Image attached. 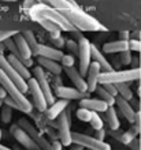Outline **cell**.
Masks as SVG:
<instances>
[{"label":"cell","mask_w":141,"mask_h":150,"mask_svg":"<svg viewBox=\"0 0 141 150\" xmlns=\"http://www.w3.org/2000/svg\"><path fill=\"white\" fill-rule=\"evenodd\" d=\"M29 16H30L33 21H37V19L51 21V22H54V23L58 25L63 32L78 33V29L75 28L74 25L71 23L70 21L67 19L62 12H59L58 10L49 7V6H47V4H41V3L34 4V6L29 10Z\"/></svg>","instance_id":"obj_1"},{"label":"cell","mask_w":141,"mask_h":150,"mask_svg":"<svg viewBox=\"0 0 141 150\" xmlns=\"http://www.w3.org/2000/svg\"><path fill=\"white\" fill-rule=\"evenodd\" d=\"M59 12H62L78 30H82V32H106L107 30L104 25L100 23L97 19H94L89 14H86L77 4H73L67 10H63Z\"/></svg>","instance_id":"obj_2"},{"label":"cell","mask_w":141,"mask_h":150,"mask_svg":"<svg viewBox=\"0 0 141 150\" xmlns=\"http://www.w3.org/2000/svg\"><path fill=\"white\" fill-rule=\"evenodd\" d=\"M141 78L140 68H132V70H122V71H102L99 78V85H107V83H127L133 82Z\"/></svg>","instance_id":"obj_3"},{"label":"cell","mask_w":141,"mask_h":150,"mask_svg":"<svg viewBox=\"0 0 141 150\" xmlns=\"http://www.w3.org/2000/svg\"><path fill=\"white\" fill-rule=\"evenodd\" d=\"M0 85L6 89L7 94L10 96L12 100H15L16 103L24 108L25 113H31V111H33V104L25 97V93H22V91L19 90V87L16 86L15 83L6 75V72L1 71V70H0Z\"/></svg>","instance_id":"obj_4"},{"label":"cell","mask_w":141,"mask_h":150,"mask_svg":"<svg viewBox=\"0 0 141 150\" xmlns=\"http://www.w3.org/2000/svg\"><path fill=\"white\" fill-rule=\"evenodd\" d=\"M78 62H79V72L86 76L92 63V42L86 37H81L78 41Z\"/></svg>","instance_id":"obj_5"},{"label":"cell","mask_w":141,"mask_h":150,"mask_svg":"<svg viewBox=\"0 0 141 150\" xmlns=\"http://www.w3.org/2000/svg\"><path fill=\"white\" fill-rule=\"evenodd\" d=\"M73 143L81 145L82 147L89 150H111V146L104 141H100L94 137L81 134V132H73Z\"/></svg>","instance_id":"obj_6"},{"label":"cell","mask_w":141,"mask_h":150,"mask_svg":"<svg viewBox=\"0 0 141 150\" xmlns=\"http://www.w3.org/2000/svg\"><path fill=\"white\" fill-rule=\"evenodd\" d=\"M16 124H18L21 128H24V130L30 135L31 139L37 143V146H39L41 150H51L52 143L48 142V139L45 138V137H44V135L41 134V132H40V131L37 130L30 122H29L28 119H19Z\"/></svg>","instance_id":"obj_7"},{"label":"cell","mask_w":141,"mask_h":150,"mask_svg":"<svg viewBox=\"0 0 141 150\" xmlns=\"http://www.w3.org/2000/svg\"><path fill=\"white\" fill-rule=\"evenodd\" d=\"M0 70L6 72V75L15 83L16 86L19 87V90L22 91V93H28L29 91V85H28V82H26V79H24L14 70V67H12L11 64H10V62L7 60V56L0 55Z\"/></svg>","instance_id":"obj_8"},{"label":"cell","mask_w":141,"mask_h":150,"mask_svg":"<svg viewBox=\"0 0 141 150\" xmlns=\"http://www.w3.org/2000/svg\"><path fill=\"white\" fill-rule=\"evenodd\" d=\"M58 132L59 141L63 146H70L73 143V132L70 130V115L67 111H64L58 117Z\"/></svg>","instance_id":"obj_9"},{"label":"cell","mask_w":141,"mask_h":150,"mask_svg":"<svg viewBox=\"0 0 141 150\" xmlns=\"http://www.w3.org/2000/svg\"><path fill=\"white\" fill-rule=\"evenodd\" d=\"M28 85H29V91H30V94H31V100H33V105L40 112L45 113V111L48 109V103H47V100H45V96H44L39 82L36 81V78H30V79H28Z\"/></svg>","instance_id":"obj_10"},{"label":"cell","mask_w":141,"mask_h":150,"mask_svg":"<svg viewBox=\"0 0 141 150\" xmlns=\"http://www.w3.org/2000/svg\"><path fill=\"white\" fill-rule=\"evenodd\" d=\"M33 75H34L36 81L39 82L44 96H45V100H47L48 105H49V104H54L55 103V96H54V91H52L51 86H49V82H48L47 75H45V70H44L41 66H37V67L33 68Z\"/></svg>","instance_id":"obj_11"},{"label":"cell","mask_w":141,"mask_h":150,"mask_svg":"<svg viewBox=\"0 0 141 150\" xmlns=\"http://www.w3.org/2000/svg\"><path fill=\"white\" fill-rule=\"evenodd\" d=\"M10 132H11L12 137H14V138H15L16 141L25 147V149H28V150L40 149V147L37 146V143L31 139L30 135H29L24 128H21L18 124H12V126L10 127Z\"/></svg>","instance_id":"obj_12"},{"label":"cell","mask_w":141,"mask_h":150,"mask_svg":"<svg viewBox=\"0 0 141 150\" xmlns=\"http://www.w3.org/2000/svg\"><path fill=\"white\" fill-rule=\"evenodd\" d=\"M63 70H64V72H66L67 78L73 82L74 87H77V89H78L79 91H82V93H89V91H88V83H86V79H85V76L79 72V70H77L74 66H73V67H64Z\"/></svg>","instance_id":"obj_13"},{"label":"cell","mask_w":141,"mask_h":150,"mask_svg":"<svg viewBox=\"0 0 141 150\" xmlns=\"http://www.w3.org/2000/svg\"><path fill=\"white\" fill-rule=\"evenodd\" d=\"M100 74H102V67L100 64L96 63V62H92L89 66V70L86 72V83H88V91L92 93V91H96L99 86V78H100Z\"/></svg>","instance_id":"obj_14"},{"label":"cell","mask_w":141,"mask_h":150,"mask_svg":"<svg viewBox=\"0 0 141 150\" xmlns=\"http://www.w3.org/2000/svg\"><path fill=\"white\" fill-rule=\"evenodd\" d=\"M115 105H117L118 111L122 113V116L130 123H136V119H137V113L133 109V107L129 104L127 100H125L121 96H117V100H115Z\"/></svg>","instance_id":"obj_15"},{"label":"cell","mask_w":141,"mask_h":150,"mask_svg":"<svg viewBox=\"0 0 141 150\" xmlns=\"http://www.w3.org/2000/svg\"><path fill=\"white\" fill-rule=\"evenodd\" d=\"M55 94L59 98L63 100H82L88 97V93L79 91L77 87H69V86H58L55 89Z\"/></svg>","instance_id":"obj_16"},{"label":"cell","mask_w":141,"mask_h":150,"mask_svg":"<svg viewBox=\"0 0 141 150\" xmlns=\"http://www.w3.org/2000/svg\"><path fill=\"white\" fill-rule=\"evenodd\" d=\"M79 107L88 108L89 111L97 112V113L106 112L108 109V105L102 98H89V97H85V98L79 100Z\"/></svg>","instance_id":"obj_17"},{"label":"cell","mask_w":141,"mask_h":150,"mask_svg":"<svg viewBox=\"0 0 141 150\" xmlns=\"http://www.w3.org/2000/svg\"><path fill=\"white\" fill-rule=\"evenodd\" d=\"M67 105H69V100H63L60 98L59 101H55L54 104H51V107H48V109L45 111V116L49 122L56 120V119L66 111Z\"/></svg>","instance_id":"obj_18"},{"label":"cell","mask_w":141,"mask_h":150,"mask_svg":"<svg viewBox=\"0 0 141 150\" xmlns=\"http://www.w3.org/2000/svg\"><path fill=\"white\" fill-rule=\"evenodd\" d=\"M63 55L64 53L59 48H52L48 47V45H43V44H39V47H37V56H43V57H47V59L60 62Z\"/></svg>","instance_id":"obj_19"},{"label":"cell","mask_w":141,"mask_h":150,"mask_svg":"<svg viewBox=\"0 0 141 150\" xmlns=\"http://www.w3.org/2000/svg\"><path fill=\"white\" fill-rule=\"evenodd\" d=\"M12 38H14V41H15L16 48H18V51H19V53H21V60L30 59L31 56H33V53H31V49H30V47H29L26 38L24 37V34L18 32Z\"/></svg>","instance_id":"obj_20"},{"label":"cell","mask_w":141,"mask_h":150,"mask_svg":"<svg viewBox=\"0 0 141 150\" xmlns=\"http://www.w3.org/2000/svg\"><path fill=\"white\" fill-rule=\"evenodd\" d=\"M125 51H129V41L127 40H117V41L106 42L103 45L104 53H121Z\"/></svg>","instance_id":"obj_21"},{"label":"cell","mask_w":141,"mask_h":150,"mask_svg":"<svg viewBox=\"0 0 141 150\" xmlns=\"http://www.w3.org/2000/svg\"><path fill=\"white\" fill-rule=\"evenodd\" d=\"M37 64L41 66L45 71H49L51 74H55V75H59L63 71L62 64H59V62L47 59V57H43V56H37Z\"/></svg>","instance_id":"obj_22"},{"label":"cell","mask_w":141,"mask_h":150,"mask_svg":"<svg viewBox=\"0 0 141 150\" xmlns=\"http://www.w3.org/2000/svg\"><path fill=\"white\" fill-rule=\"evenodd\" d=\"M7 60L10 62V64H11L12 67H14V70H15L18 74L22 76L24 79H30L31 78V72L29 71V68L25 66L22 62H21V59H18L15 55H12V53H10V55L7 56Z\"/></svg>","instance_id":"obj_23"},{"label":"cell","mask_w":141,"mask_h":150,"mask_svg":"<svg viewBox=\"0 0 141 150\" xmlns=\"http://www.w3.org/2000/svg\"><path fill=\"white\" fill-rule=\"evenodd\" d=\"M92 59H93V62L100 64L103 71H114V67L111 66V63L106 59V56L103 55L102 52L99 51V48L96 45H93V44H92Z\"/></svg>","instance_id":"obj_24"},{"label":"cell","mask_w":141,"mask_h":150,"mask_svg":"<svg viewBox=\"0 0 141 150\" xmlns=\"http://www.w3.org/2000/svg\"><path fill=\"white\" fill-rule=\"evenodd\" d=\"M36 1H39V3H41V4H47V6L55 8V10H58V11L67 10V8L71 7L73 4H75V3L69 1V0H36Z\"/></svg>","instance_id":"obj_25"},{"label":"cell","mask_w":141,"mask_h":150,"mask_svg":"<svg viewBox=\"0 0 141 150\" xmlns=\"http://www.w3.org/2000/svg\"><path fill=\"white\" fill-rule=\"evenodd\" d=\"M106 119H107V123H108V127H110L112 131H117L119 128V119H118V115L117 111L114 109V107H108L106 112Z\"/></svg>","instance_id":"obj_26"},{"label":"cell","mask_w":141,"mask_h":150,"mask_svg":"<svg viewBox=\"0 0 141 150\" xmlns=\"http://www.w3.org/2000/svg\"><path fill=\"white\" fill-rule=\"evenodd\" d=\"M96 93L99 94V98H102L108 107H114V105H115V100H117V97L111 94L110 91H107L103 85H99L97 89H96Z\"/></svg>","instance_id":"obj_27"},{"label":"cell","mask_w":141,"mask_h":150,"mask_svg":"<svg viewBox=\"0 0 141 150\" xmlns=\"http://www.w3.org/2000/svg\"><path fill=\"white\" fill-rule=\"evenodd\" d=\"M22 34H24V37L26 38V41H28L33 56H37V47H39V42H37V40H36L33 32H30V30H24V32H22Z\"/></svg>","instance_id":"obj_28"},{"label":"cell","mask_w":141,"mask_h":150,"mask_svg":"<svg viewBox=\"0 0 141 150\" xmlns=\"http://www.w3.org/2000/svg\"><path fill=\"white\" fill-rule=\"evenodd\" d=\"M115 86H117V90H118V96L123 97V98L127 100V101L133 98V91L127 86V83H118Z\"/></svg>","instance_id":"obj_29"},{"label":"cell","mask_w":141,"mask_h":150,"mask_svg":"<svg viewBox=\"0 0 141 150\" xmlns=\"http://www.w3.org/2000/svg\"><path fill=\"white\" fill-rule=\"evenodd\" d=\"M137 132H138V127H133V128L127 130L126 132H123V134L121 135L119 141H121L122 143H125V145H129V143L133 142V139L136 138Z\"/></svg>","instance_id":"obj_30"},{"label":"cell","mask_w":141,"mask_h":150,"mask_svg":"<svg viewBox=\"0 0 141 150\" xmlns=\"http://www.w3.org/2000/svg\"><path fill=\"white\" fill-rule=\"evenodd\" d=\"M75 115H77V117L81 120V122L84 123H89L90 119H92V115H93V112L89 111L88 108H84V107H79L78 111L75 112Z\"/></svg>","instance_id":"obj_31"},{"label":"cell","mask_w":141,"mask_h":150,"mask_svg":"<svg viewBox=\"0 0 141 150\" xmlns=\"http://www.w3.org/2000/svg\"><path fill=\"white\" fill-rule=\"evenodd\" d=\"M89 124L92 126V128H93L94 131H97V130H102V128H103V126H104V122H103V119L100 117V115H99L97 112H93Z\"/></svg>","instance_id":"obj_32"},{"label":"cell","mask_w":141,"mask_h":150,"mask_svg":"<svg viewBox=\"0 0 141 150\" xmlns=\"http://www.w3.org/2000/svg\"><path fill=\"white\" fill-rule=\"evenodd\" d=\"M12 108H10L8 105H6L4 104L3 107H1V122L4 123V124H10L12 120Z\"/></svg>","instance_id":"obj_33"},{"label":"cell","mask_w":141,"mask_h":150,"mask_svg":"<svg viewBox=\"0 0 141 150\" xmlns=\"http://www.w3.org/2000/svg\"><path fill=\"white\" fill-rule=\"evenodd\" d=\"M75 63L74 60V55H71V53H64L62 57V60H60V64H62V67H73Z\"/></svg>","instance_id":"obj_34"},{"label":"cell","mask_w":141,"mask_h":150,"mask_svg":"<svg viewBox=\"0 0 141 150\" xmlns=\"http://www.w3.org/2000/svg\"><path fill=\"white\" fill-rule=\"evenodd\" d=\"M4 104H6V105H8L10 108H12L14 111H19V112H24V113H25L24 108L21 107V105H19L18 103H16L15 100H12L11 97H10V96H7V97L4 98Z\"/></svg>","instance_id":"obj_35"},{"label":"cell","mask_w":141,"mask_h":150,"mask_svg":"<svg viewBox=\"0 0 141 150\" xmlns=\"http://www.w3.org/2000/svg\"><path fill=\"white\" fill-rule=\"evenodd\" d=\"M64 47H67V49H70L71 55H78V42H75L74 40H67Z\"/></svg>","instance_id":"obj_36"},{"label":"cell","mask_w":141,"mask_h":150,"mask_svg":"<svg viewBox=\"0 0 141 150\" xmlns=\"http://www.w3.org/2000/svg\"><path fill=\"white\" fill-rule=\"evenodd\" d=\"M16 33H18L16 30H0V44L4 42L10 37H14Z\"/></svg>","instance_id":"obj_37"},{"label":"cell","mask_w":141,"mask_h":150,"mask_svg":"<svg viewBox=\"0 0 141 150\" xmlns=\"http://www.w3.org/2000/svg\"><path fill=\"white\" fill-rule=\"evenodd\" d=\"M119 60L123 66H129L130 62H132V56H130V49L125 52H121V56H119Z\"/></svg>","instance_id":"obj_38"},{"label":"cell","mask_w":141,"mask_h":150,"mask_svg":"<svg viewBox=\"0 0 141 150\" xmlns=\"http://www.w3.org/2000/svg\"><path fill=\"white\" fill-rule=\"evenodd\" d=\"M129 49L130 51L140 52L141 51V42L140 41H137V40H130L129 41Z\"/></svg>","instance_id":"obj_39"},{"label":"cell","mask_w":141,"mask_h":150,"mask_svg":"<svg viewBox=\"0 0 141 150\" xmlns=\"http://www.w3.org/2000/svg\"><path fill=\"white\" fill-rule=\"evenodd\" d=\"M103 86H104V89H106L107 91H110L112 96H115V97L118 96V90H117V86H115V85H112V83H107V85H103Z\"/></svg>","instance_id":"obj_40"},{"label":"cell","mask_w":141,"mask_h":150,"mask_svg":"<svg viewBox=\"0 0 141 150\" xmlns=\"http://www.w3.org/2000/svg\"><path fill=\"white\" fill-rule=\"evenodd\" d=\"M62 149H63V145L60 141H54V142H52L51 150H62Z\"/></svg>","instance_id":"obj_41"},{"label":"cell","mask_w":141,"mask_h":150,"mask_svg":"<svg viewBox=\"0 0 141 150\" xmlns=\"http://www.w3.org/2000/svg\"><path fill=\"white\" fill-rule=\"evenodd\" d=\"M104 135H106V131L102 128V130H97V131H96V134H94V138L100 139V141H104Z\"/></svg>","instance_id":"obj_42"},{"label":"cell","mask_w":141,"mask_h":150,"mask_svg":"<svg viewBox=\"0 0 141 150\" xmlns=\"http://www.w3.org/2000/svg\"><path fill=\"white\" fill-rule=\"evenodd\" d=\"M34 1H36V0H25V1H24V8H26V10L29 11V10H30V8L36 4Z\"/></svg>","instance_id":"obj_43"},{"label":"cell","mask_w":141,"mask_h":150,"mask_svg":"<svg viewBox=\"0 0 141 150\" xmlns=\"http://www.w3.org/2000/svg\"><path fill=\"white\" fill-rule=\"evenodd\" d=\"M7 91H6V89H4L3 86H1V85H0V98H6V97H7Z\"/></svg>","instance_id":"obj_44"},{"label":"cell","mask_w":141,"mask_h":150,"mask_svg":"<svg viewBox=\"0 0 141 150\" xmlns=\"http://www.w3.org/2000/svg\"><path fill=\"white\" fill-rule=\"evenodd\" d=\"M84 149H85V147H82L81 145H77V143H75L74 146L70 147V150H84Z\"/></svg>","instance_id":"obj_45"},{"label":"cell","mask_w":141,"mask_h":150,"mask_svg":"<svg viewBox=\"0 0 141 150\" xmlns=\"http://www.w3.org/2000/svg\"><path fill=\"white\" fill-rule=\"evenodd\" d=\"M126 37H127V33H126V32L121 33V40H126Z\"/></svg>","instance_id":"obj_46"},{"label":"cell","mask_w":141,"mask_h":150,"mask_svg":"<svg viewBox=\"0 0 141 150\" xmlns=\"http://www.w3.org/2000/svg\"><path fill=\"white\" fill-rule=\"evenodd\" d=\"M0 150H12V149H10V147H7V146H1V145H0Z\"/></svg>","instance_id":"obj_47"},{"label":"cell","mask_w":141,"mask_h":150,"mask_svg":"<svg viewBox=\"0 0 141 150\" xmlns=\"http://www.w3.org/2000/svg\"><path fill=\"white\" fill-rule=\"evenodd\" d=\"M4 105V100L3 98H0V109H1V107Z\"/></svg>","instance_id":"obj_48"},{"label":"cell","mask_w":141,"mask_h":150,"mask_svg":"<svg viewBox=\"0 0 141 150\" xmlns=\"http://www.w3.org/2000/svg\"><path fill=\"white\" fill-rule=\"evenodd\" d=\"M1 1H16V0H1Z\"/></svg>","instance_id":"obj_49"},{"label":"cell","mask_w":141,"mask_h":150,"mask_svg":"<svg viewBox=\"0 0 141 150\" xmlns=\"http://www.w3.org/2000/svg\"><path fill=\"white\" fill-rule=\"evenodd\" d=\"M69 1H71V3H75V1H74V0H69Z\"/></svg>","instance_id":"obj_50"},{"label":"cell","mask_w":141,"mask_h":150,"mask_svg":"<svg viewBox=\"0 0 141 150\" xmlns=\"http://www.w3.org/2000/svg\"><path fill=\"white\" fill-rule=\"evenodd\" d=\"M0 141H1V131H0Z\"/></svg>","instance_id":"obj_51"},{"label":"cell","mask_w":141,"mask_h":150,"mask_svg":"<svg viewBox=\"0 0 141 150\" xmlns=\"http://www.w3.org/2000/svg\"><path fill=\"white\" fill-rule=\"evenodd\" d=\"M36 150H41V149H36Z\"/></svg>","instance_id":"obj_52"}]
</instances>
